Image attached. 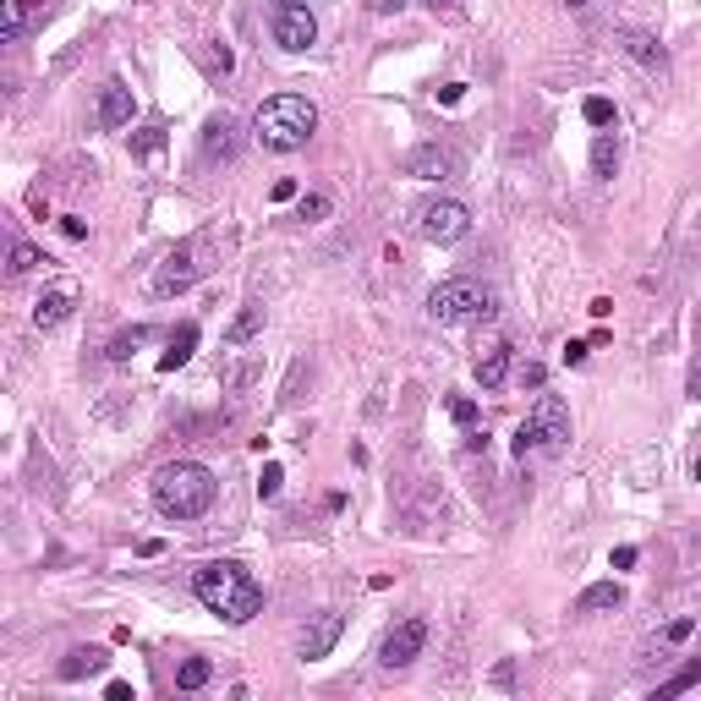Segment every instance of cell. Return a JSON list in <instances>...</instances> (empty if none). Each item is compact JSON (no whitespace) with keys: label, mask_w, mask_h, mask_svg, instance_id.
I'll list each match as a JSON object with an SVG mask.
<instances>
[{"label":"cell","mask_w":701,"mask_h":701,"mask_svg":"<svg viewBox=\"0 0 701 701\" xmlns=\"http://www.w3.org/2000/svg\"><path fill=\"white\" fill-rule=\"evenodd\" d=\"M192 597H198L209 614H219L225 625H247L252 614H263V586H258L252 570L236 565V559H209V565H198V570H192Z\"/></svg>","instance_id":"cell-1"},{"label":"cell","mask_w":701,"mask_h":701,"mask_svg":"<svg viewBox=\"0 0 701 701\" xmlns=\"http://www.w3.org/2000/svg\"><path fill=\"white\" fill-rule=\"evenodd\" d=\"M312 132H318V105L307 94H274L252 116V138L269 154H296V148L312 143Z\"/></svg>","instance_id":"cell-2"},{"label":"cell","mask_w":701,"mask_h":701,"mask_svg":"<svg viewBox=\"0 0 701 701\" xmlns=\"http://www.w3.org/2000/svg\"><path fill=\"white\" fill-rule=\"evenodd\" d=\"M214 494H219V483H214V472L198 466V461H170V466L154 472V510L170 515V521H198V515H209Z\"/></svg>","instance_id":"cell-3"},{"label":"cell","mask_w":701,"mask_h":701,"mask_svg":"<svg viewBox=\"0 0 701 701\" xmlns=\"http://www.w3.org/2000/svg\"><path fill=\"white\" fill-rule=\"evenodd\" d=\"M565 444H570V406L559 395H537V406L515 428V461H526L537 450H565Z\"/></svg>","instance_id":"cell-4"},{"label":"cell","mask_w":701,"mask_h":701,"mask_svg":"<svg viewBox=\"0 0 701 701\" xmlns=\"http://www.w3.org/2000/svg\"><path fill=\"white\" fill-rule=\"evenodd\" d=\"M428 318L433 323H483V318H494V290L477 280H444L428 296Z\"/></svg>","instance_id":"cell-5"},{"label":"cell","mask_w":701,"mask_h":701,"mask_svg":"<svg viewBox=\"0 0 701 701\" xmlns=\"http://www.w3.org/2000/svg\"><path fill=\"white\" fill-rule=\"evenodd\" d=\"M269 34H274L280 50L301 56V50L318 45V17H312L307 0H274V7H269Z\"/></svg>","instance_id":"cell-6"},{"label":"cell","mask_w":701,"mask_h":701,"mask_svg":"<svg viewBox=\"0 0 701 701\" xmlns=\"http://www.w3.org/2000/svg\"><path fill=\"white\" fill-rule=\"evenodd\" d=\"M203 247L209 241H181L159 269H154V296H181L187 285H198L203 274H209V263H203Z\"/></svg>","instance_id":"cell-7"},{"label":"cell","mask_w":701,"mask_h":701,"mask_svg":"<svg viewBox=\"0 0 701 701\" xmlns=\"http://www.w3.org/2000/svg\"><path fill=\"white\" fill-rule=\"evenodd\" d=\"M417 230H423L428 241H461V236L472 230V209L455 203V198H428V203L417 209Z\"/></svg>","instance_id":"cell-8"},{"label":"cell","mask_w":701,"mask_h":701,"mask_svg":"<svg viewBox=\"0 0 701 701\" xmlns=\"http://www.w3.org/2000/svg\"><path fill=\"white\" fill-rule=\"evenodd\" d=\"M423 646H428V619H401V625L384 630L379 663H384V668H412V663L423 657Z\"/></svg>","instance_id":"cell-9"},{"label":"cell","mask_w":701,"mask_h":701,"mask_svg":"<svg viewBox=\"0 0 701 701\" xmlns=\"http://www.w3.org/2000/svg\"><path fill=\"white\" fill-rule=\"evenodd\" d=\"M614 45H619V50H625L646 78H657V83L668 78V50H663L652 34H641V28H619V39H614Z\"/></svg>","instance_id":"cell-10"},{"label":"cell","mask_w":701,"mask_h":701,"mask_svg":"<svg viewBox=\"0 0 701 701\" xmlns=\"http://www.w3.org/2000/svg\"><path fill=\"white\" fill-rule=\"evenodd\" d=\"M461 170V159H455V148H444V143H423L412 159H406V176H417V181H450Z\"/></svg>","instance_id":"cell-11"},{"label":"cell","mask_w":701,"mask_h":701,"mask_svg":"<svg viewBox=\"0 0 701 701\" xmlns=\"http://www.w3.org/2000/svg\"><path fill=\"white\" fill-rule=\"evenodd\" d=\"M340 630H345V614H334V608H323L307 630H301V663H318V657H329L334 652V641H340Z\"/></svg>","instance_id":"cell-12"},{"label":"cell","mask_w":701,"mask_h":701,"mask_svg":"<svg viewBox=\"0 0 701 701\" xmlns=\"http://www.w3.org/2000/svg\"><path fill=\"white\" fill-rule=\"evenodd\" d=\"M236 148H241V127L230 121V116H209V127H203V159H236Z\"/></svg>","instance_id":"cell-13"},{"label":"cell","mask_w":701,"mask_h":701,"mask_svg":"<svg viewBox=\"0 0 701 701\" xmlns=\"http://www.w3.org/2000/svg\"><path fill=\"white\" fill-rule=\"evenodd\" d=\"M472 379H477L483 390H504V379H510V345H504V340H494L483 357L472 363Z\"/></svg>","instance_id":"cell-14"},{"label":"cell","mask_w":701,"mask_h":701,"mask_svg":"<svg viewBox=\"0 0 701 701\" xmlns=\"http://www.w3.org/2000/svg\"><path fill=\"white\" fill-rule=\"evenodd\" d=\"M127 121H132V88H127V83H105V88H99V127L116 132V127H127Z\"/></svg>","instance_id":"cell-15"},{"label":"cell","mask_w":701,"mask_h":701,"mask_svg":"<svg viewBox=\"0 0 701 701\" xmlns=\"http://www.w3.org/2000/svg\"><path fill=\"white\" fill-rule=\"evenodd\" d=\"M72 307H78V290H72V285H56V290H45V296L34 301V323H39V329H56V323L72 318Z\"/></svg>","instance_id":"cell-16"},{"label":"cell","mask_w":701,"mask_h":701,"mask_svg":"<svg viewBox=\"0 0 701 701\" xmlns=\"http://www.w3.org/2000/svg\"><path fill=\"white\" fill-rule=\"evenodd\" d=\"M192 350H198V323H181V329L170 334V350L159 357V373H176V368H187V363H192Z\"/></svg>","instance_id":"cell-17"},{"label":"cell","mask_w":701,"mask_h":701,"mask_svg":"<svg viewBox=\"0 0 701 701\" xmlns=\"http://www.w3.org/2000/svg\"><path fill=\"white\" fill-rule=\"evenodd\" d=\"M258 329H263V301H247V307L236 312V323L225 329V345H230V350H241V345H252V340H258Z\"/></svg>","instance_id":"cell-18"},{"label":"cell","mask_w":701,"mask_h":701,"mask_svg":"<svg viewBox=\"0 0 701 701\" xmlns=\"http://www.w3.org/2000/svg\"><path fill=\"white\" fill-rule=\"evenodd\" d=\"M625 603V586L619 581H597V586H586L581 597H575V614H608V608H619Z\"/></svg>","instance_id":"cell-19"},{"label":"cell","mask_w":701,"mask_h":701,"mask_svg":"<svg viewBox=\"0 0 701 701\" xmlns=\"http://www.w3.org/2000/svg\"><path fill=\"white\" fill-rule=\"evenodd\" d=\"M28 17H34V0H0V39H23L28 34Z\"/></svg>","instance_id":"cell-20"},{"label":"cell","mask_w":701,"mask_h":701,"mask_svg":"<svg viewBox=\"0 0 701 701\" xmlns=\"http://www.w3.org/2000/svg\"><path fill=\"white\" fill-rule=\"evenodd\" d=\"M619 170V138H614V127H603L597 132V143H592V176L597 181H608Z\"/></svg>","instance_id":"cell-21"},{"label":"cell","mask_w":701,"mask_h":701,"mask_svg":"<svg viewBox=\"0 0 701 701\" xmlns=\"http://www.w3.org/2000/svg\"><path fill=\"white\" fill-rule=\"evenodd\" d=\"M148 334H154L148 323H132V329H121V334L105 345V357H110V363H132V350H138V345H148Z\"/></svg>","instance_id":"cell-22"},{"label":"cell","mask_w":701,"mask_h":701,"mask_svg":"<svg viewBox=\"0 0 701 701\" xmlns=\"http://www.w3.org/2000/svg\"><path fill=\"white\" fill-rule=\"evenodd\" d=\"M105 663H110V657H105L99 646H78V652H72L67 663H61V679H83V674H105Z\"/></svg>","instance_id":"cell-23"},{"label":"cell","mask_w":701,"mask_h":701,"mask_svg":"<svg viewBox=\"0 0 701 701\" xmlns=\"http://www.w3.org/2000/svg\"><path fill=\"white\" fill-rule=\"evenodd\" d=\"M690 685H701V657H690L679 674H668V679L657 685V701H668V696H685Z\"/></svg>","instance_id":"cell-24"},{"label":"cell","mask_w":701,"mask_h":701,"mask_svg":"<svg viewBox=\"0 0 701 701\" xmlns=\"http://www.w3.org/2000/svg\"><path fill=\"white\" fill-rule=\"evenodd\" d=\"M209 679H214V663H209V657H187V663L176 668V685H181V690H203Z\"/></svg>","instance_id":"cell-25"},{"label":"cell","mask_w":701,"mask_h":701,"mask_svg":"<svg viewBox=\"0 0 701 701\" xmlns=\"http://www.w3.org/2000/svg\"><path fill=\"white\" fill-rule=\"evenodd\" d=\"M329 209H334V203H329L323 192H301V198H296V219H307V225L329 219Z\"/></svg>","instance_id":"cell-26"},{"label":"cell","mask_w":701,"mask_h":701,"mask_svg":"<svg viewBox=\"0 0 701 701\" xmlns=\"http://www.w3.org/2000/svg\"><path fill=\"white\" fill-rule=\"evenodd\" d=\"M159 148H165V127H143V132L132 138V154H138V159H154Z\"/></svg>","instance_id":"cell-27"},{"label":"cell","mask_w":701,"mask_h":701,"mask_svg":"<svg viewBox=\"0 0 701 701\" xmlns=\"http://www.w3.org/2000/svg\"><path fill=\"white\" fill-rule=\"evenodd\" d=\"M39 263H50L39 247H28V241H12V274H28V269H39Z\"/></svg>","instance_id":"cell-28"},{"label":"cell","mask_w":701,"mask_h":701,"mask_svg":"<svg viewBox=\"0 0 701 701\" xmlns=\"http://www.w3.org/2000/svg\"><path fill=\"white\" fill-rule=\"evenodd\" d=\"M581 116H586V121H592V127H597V132H603V127H614V105H608V99H603V94H592V99H586V105H581Z\"/></svg>","instance_id":"cell-29"},{"label":"cell","mask_w":701,"mask_h":701,"mask_svg":"<svg viewBox=\"0 0 701 701\" xmlns=\"http://www.w3.org/2000/svg\"><path fill=\"white\" fill-rule=\"evenodd\" d=\"M450 417L461 423V433H472L477 428V401L472 395H450Z\"/></svg>","instance_id":"cell-30"},{"label":"cell","mask_w":701,"mask_h":701,"mask_svg":"<svg viewBox=\"0 0 701 701\" xmlns=\"http://www.w3.org/2000/svg\"><path fill=\"white\" fill-rule=\"evenodd\" d=\"M280 483H285V472H280V461H269V466L258 472V499H274V494H280Z\"/></svg>","instance_id":"cell-31"},{"label":"cell","mask_w":701,"mask_h":701,"mask_svg":"<svg viewBox=\"0 0 701 701\" xmlns=\"http://www.w3.org/2000/svg\"><path fill=\"white\" fill-rule=\"evenodd\" d=\"M690 630H696V619H690V614H679V619L663 630V641H668V646H679V641H690Z\"/></svg>","instance_id":"cell-32"},{"label":"cell","mask_w":701,"mask_h":701,"mask_svg":"<svg viewBox=\"0 0 701 701\" xmlns=\"http://www.w3.org/2000/svg\"><path fill=\"white\" fill-rule=\"evenodd\" d=\"M586 350H592V340H570V345H565V368H581Z\"/></svg>","instance_id":"cell-33"},{"label":"cell","mask_w":701,"mask_h":701,"mask_svg":"<svg viewBox=\"0 0 701 701\" xmlns=\"http://www.w3.org/2000/svg\"><path fill=\"white\" fill-rule=\"evenodd\" d=\"M269 198H274V203H290V198H296V181H290V176H280V181L269 187Z\"/></svg>","instance_id":"cell-34"},{"label":"cell","mask_w":701,"mask_h":701,"mask_svg":"<svg viewBox=\"0 0 701 701\" xmlns=\"http://www.w3.org/2000/svg\"><path fill=\"white\" fill-rule=\"evenodd\" d=\"M543 379H548V368H543V363H526V368H521V384L543 390Z\"/></svg>","instance_id":"cell-35"},{"label":"cell","mask_w":701,"mask_h":701,"mask_svg":"<svg viewBox=\"0 0 701 701\" xmlns=\"http://www.w3.org/2000/svg\"><path fill=\"white\" fill-rule=\"evenodd\" d=\"M685 395H690V401H701V357H696V363H690V373H685Z\"/></svg>","instance_id":"cell-36"},{"label":"cell","mask_w":701,"mask_h":701,"mask_svg":"<svg viewBox=\"0 0 701 701\" xmlns=\"http://www.w3.org/2000/svg\"><path fill=\"white\" fill-rule=\"evenodd\" d=\"M461 94H466V83H444L439 88V105H461Z\"/></svg>","instance_id":"cell-37"},{"label":"cell","mask_w":701,"mask_h":701,"mask_svg":"<svg viewBox=\"0 0 701 701\" xmlns=\"http://www.w3.org/2000/svg\"><path fill=\"white\" fill-rule=\"evenodd\" d=\"M61 230H67L72 241H83V236H88V219H78V214H72V219H61Z\"/></svg>","instance_id":"cell-38"},{"label":"cell","mask_w":701,"mask_h":701,"mask_svg":"<svg viewBox=\"0 0 701 701\" xmlns=\"http://www.w3.org/2000/svg\"><path fill=\"white\" fill-rule=\"evenodd\" d=\"M608 565H614V570H630V565H635V548H630V543H625V548H614V559H608Z\"/></svg>","instance_id":"cell-39"},{"label":"cell","mask_w":701,"mask_h":701,"mask_svg":"<svg viewBox=\"0 0 701 701\" xmlns=\"http://www.w3.org/2000/svg\"><path fill=\"white\" fill-rule=\"evenodd\" d=\"M105 696H110V701H132V696H138V690H132V685H127V679H116V685H110V690H105Z\"/></svg>","instance_id":"cell-40"},{"label":"cell","mask_w":701,"mask_h":701,"mask_svg":"<svg viewBox=\"0 0 701 701\" xmlns=\"http://www.w3.org/2000/svg\"><path fill=\"white\" fill-rule=\"evenodd\" d=\"M138 554H143V559H159V554H165V543H159V537H148V543H138Z\"/></svg>","instance_id":"cell-41"},{"label":"cell","mask_w":701,"mask_h":701,"mask_svg":"<svg viewBox=\"0 0 701 701\" xmlns=\"http://www.w3.org/2000/svg\"><path fill=\"white\" fill-rule=\"evenodd\" d=\"M368 7H373V12L384 17V12H401V7H406V0H368Z\"/></svg>","instance_id":"cell-42"},{"label":"cell","mask_w":701,"mask_h":701,"mask_svg":"<svg viewBox=\"0 0 701 701\" xmlns=\"http://www.w3.org/2000/svg\"><path fill=\"white\" fill-rule=\"evenodd\" d=\"M696 483H701V455H696Z\"/></svg>","instance_id":"cell-43"},{"label":"cell","mask_w":701,"mask_h":701,"mask_svg":"<svg viewBox=\"0 0 701 701\" xmlns=\"http://www.w3.org/2000/svg\"><path fill=\"white\" fill-rule=\"evenodd\" d=\"M565 7H586V0H565Z\"/></svg>","instance_id":"cell-44"},{"label":"cell","mask_w":701,"mask_h":701,"mask_svg":"<svg viewBox=\"0 0 701 701\" xmlns=\"http://www.w3.org/2000/svg\"><path fill=\"white\" fill-rule=\"evenodd\" d=\"M696 357H701V334H696Z\"/></svg>","instance_id":"cell-45"}]
</instances>
